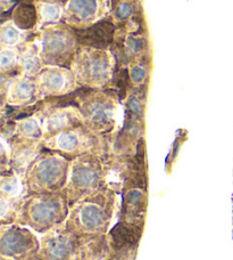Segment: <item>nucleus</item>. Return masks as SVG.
<instances>
[{
	"label": "nucleus",
	"instance_id": "nucleus-6",
	"mask_svg": "<svg viewBox=\"0 0 233 260\" xmlns=\"http://www.w3.org/2000/svg\"><path fill=\"white\" fill-rule=\"evenodd\" d=\"M47 150L58 153L65 157L75 159L83 154H95L105 157L108 152V144L104 136L91 133L85 126L66 130L43 141Z\"/></svg>",
	"mask_w": 233,
	"mask_h": 260
},
{
	"label": "nucleus",
	"instance_id": "nucleus-24",
	"mask_svg": "<svg viewBox=\"0 0 233 260\" xmlns=\"http://www.w3.org/2000/svg\"><path fill=\"white\" fill-rule=\"evenodd\" d=\"M22 32L15 27L12 22H7L2 26V44L6 47H15L21 43Z\"/></svg>",
	"mask_w": 233,
	"mask_h": 260
},
{
	"label": "nucleus",
	"instance_id": "nucleus-19",
	"mask_svg": "<svg viewBox=\"0 0 233 260\" xmlns=\"http://www.w3.org/2000/svg\"><path fill=\"white\" fill-rule=\"evenodd\" d=\"M114 30L113 23L102 21L95 25L82 29V31L76 34V38L79 43L83 46L97 49H106L113 43Z\"/></svg>",
	"mask_w": 233,
	"mask_h": 260
},
{
	"label": "nucleus",
	"instance_id": "nucleus-11",
	"mask_svg": "<svg viewBox=\"0 0 233 260\" xmlns=\"http://www.w3.org/2000/svg\"><path fill=\"white\" fill-rule=\"evenodd\" d=\"M40 260H74L75 259L79 236L63 224L39 235Z\"/></svg>",
	"mask_w": 233,
	"mask_h": 260
},
{
	"label": "nucleus",
	"instance_id": "nucleus-21",
	"mask_svg": "<svg viewBox=\"0 0 233 260\" xmlns=\"http://www.w3.org/2000/svg\"><path fill=\"white\" fill-rule=\"evenodd\" d=\"M38 46L34 44H29L26 46L24 52L21 56L22 76L25 77H38L39 73L43 71V64H41V56L38 55Z\"/></svg>",
	"mask_w": 233,
	"mask_h": 260
},
{
	"label": "nucleus",
	"instance_id": "nucleus-23",
	"mask_svg": "<svg viewBox=\"0 0 233 260\" xmlns=\"http://www.w3.org/2000/svg\"><path fill=\"white\" fill-rule=\"evenodd\" d=\"M41 26L48 27L56 24L64 12L58 4L54 3H43L41 4Z\"/></svg>",
	"mask_w": 233,
	"mask_h": 260
},
{
	"label": "nucleus",
	"instance_id": "nucleus-3",
	"mask_svg": "<svg viewBox=\"0 0 233 260\" xmlns=\"http://www.w3.org/2000/svg\"><path fill=\"white\" fill-rule=\"evenodd\" d=\"M105 157L83 154L71 161L67 184L64 188L69 206L106 187Z\"/></svg>",
	"mask_w": 233,
	"mask_h": 260
},
{
	"label": "nucleus",
	"instance_id": "nucleus-8",
	"mask_svg": "<svg viewBox=\"0 0 233 260\" xmlns=\"http://www.w3.org/2000/svg\"><path fill=\"white\" fill-rule=\"evenodd\" d=\"M40 239L35 232L20 224L0 226L2 260H33L38 258Z\"/></svg>",
	"mask_w": 233,
	"mask_h": 260
},
{
	"label": "nucleus",
	"instance_id": "nucleus-17",
	"mask_svg": "<svg viewBox=\"0 0 233 260\" xmlns=\"http://www.w3.org/2000/svg\"><path fill=\"white\" fill-rule=\"evenodd\" d=\"M148 193L146 188L131 187L124 191L122 201V221L143 227L147 216Z\"/></svg>",
	"mask_w": 233,
	"mask_h": 260
},
{
	"label": "nucleus",
	"instance_id": "nucleus-18",
	"mask_svg": "<svg viewBox=\"0 0 233 260\" xmlns=\"http://www.w3.org/2000/svg\"><path fill=\"white\" fill-rule=\"evenodd\" d=\"M111 249L108 234L79 236V245L74 260H105Z\"/></svg>",
	"mask_w": 233,
	"mask_h": 260
},
{
	"label": "nucleus",
	"instance_id": "nucleus-10",
	"mask_svg": "<svg viewBox=\"0 0 233 260\" xmlns=\"http://www.w3.org/2000/svg\"><path fill=\"white\" fill-rule=\"evenodd\" d=\"M30 195L25 179L14 171L2 173L0 179V219L2 224L16 222L23 203Z\"/></svg>",
	"mask_w": 233,
	"mask_h": 260
},
{
	"label": "nucleus",
	"instance_id": "nucleus-15",
	"mask_svg": "<svg viewBox=\"0 0 233 260\" xmlns=\"http://www.w3.org/2000/svg\"><path fill=\"white\" fill-rule=\"evenodd\" d=\"M8 146L11 170L24 178L26 171L41 153L43 142L23 141L13 137L8 141Z\"/></svg>",
	"mask_w": 233,
	"mask_h": 260
},
{
	"label": "nucleus",
	"instance_id": "nucleus-4",
	"mask_svg": "<svg viewBox=\"0 0 233 260\" xmlns=\"http://www.w3.org/2000/svg\"><path fill=\"white\" fill-rule=\"evenodd\" d=\"M67 157L56 152H41L26 171L25 184L30 194L63 192L69 174Z\"/></svg>",
	"mask_w": 233,
	"mask_h": 260
},
{
	"label": "nucleus",
	"instance_id": "nucleus-2",
	"mask_svg": "<svg viewBox=\"0 0 233 260\" xmlns=\"http://www.w3.org/2000/svg\"><path fill=\"white\" fill-rule=\"evenodd\" d=\"M68 213L69 203L64 192L30 194L23 203L16 224L41 235L65 224Z\"/></svg>",
	"mask_w": 233,
	"mask_h": 260
},
{
	"label": "nucleus",
	"instance_id": "nucleus-20",
	"mask_svg": "<svg viewBox=\"0 0 233 260\" xmlns=\"http://www.w3.org/2000/svg\"><path fill=\"white\" fill-rule=\"evenodd\" d=\"M18 139L30 142L44 141V128L36 114L20 119L15 122V136Z\"/></svg>",
	"mask_w": 233,
	"mask_h": 260
},
{
	"label": "nucleus",
	"instance_id": "nucleus-14",
	"mask_svg": "<svg viewBox=\"0 0 233 260\" xmlns=\"http://www.w3.org/2000/svg\"><path fill=\"white\" fill-rule=\"evenodd\" d=\"M108 0H69L64 11L68 24L87 27L104 14Z\"/></svg>",
	"mask_w": 233,
	"mask_h": 260
},
{
	"label": "nucleus",
	"instance_id": "nucleus-22",
	"mask_svg": "<svg viewBox=\"0 0 233 260\" xmlns=\"http://www.w3.org/2000/svg\"><path fill=\"white\" fill-rule=\"evenodd\" d=\"M13 21L18 29L31 30L38 23V12L31 3H21L14 9Z\"/></svg>",
	"mask_w": 233,
	"mask_h": 260
},
{
	"label": "nucleus",
	"instance_id": "nucleus-16",
	"mask_svg": "<svg viewBox=\"0 0 233 260\" xmlns=\"http://www.w3.org/2000/svg\"><path fill=\"white\" fill-rule=\"evenodd\" d=\"M44 99L36 79L22 76L13 79L9 85L6 104L14 108H26Z\"/></svg>",
	"mask_w": 233,
	"mask_h": 260
},
{
	"label": "nucleus",
	"instance_id": "nucleus-7",
	"mask_svg": "<svg viewBox=\"0 0 233 260\" xmlns=\"http://www.w3.org/2000/svg\"><path fill=\"white\" fill-rule=\"evenodd\" d=\"M113 57L104 49L82 48L72 63V71L77 83L98 89L109 82Z\"/></svg>",
	"mask_w": 233,
	"mask_h": 260
},
{
	"label": "nucleus",
	"instance_id": "nucleus-29",
	"mask_svg": "<svg viewBox=\"0 0 233 260\" xmlns=\"http://www.w3.org/2000/svg\"><path fill=\"white\" fill-rule=\"evenodd\" d=\"M181 144H183L182 138L176 137L175 142L173 143V147H172V151H171L170 155H169V159H167V166H169L170 162H172V164H173V161L175 160V157H176V155H178V153H179Z\"/></svg>",
	"mask_w": 233,
	"mask_h": 260
},
{
	"label": "nucleus",
	"instance_id": "nucleus-28",
	"mask_svg": "<svg viewBox=\"0 0 233 260\" xmlns=\"http://www.w3.org/2000/svg\"><path fill=\"white\" fill-rule=\"evenodd\" d=\"M18 63L17 53L11 48H4L2 50V72H11L16 68Z\"/></svg>",
	"mask_w": 233,
	"mask_h": 260
},
{
	"label": "nucleus",
	"instance_id": "nucleus-13",
	"mask_svg": "<svg viewBox=\"0 0 233 260\" xmlns=\"http://www.w3.org/2000/svg\"><path fill=\"white\" fill-rule=\"evenodd\" d=\"M44 97L64 96L76 89L77 81L73 71L58 67H47L36 77Z\"/></svg>",
	"mask_w": 233,
	"mask_h": 260
},
{
	"label": "nucleus",
	"instance_id": "nucleus-5",
	"mask_svg": "<svg viewBox=\"0 0 233 260\" xmlns=\"http://www.w3.org/2000/svg\"><path fill=\"white\" fill-rule=\"evenodd\" d=\"M83 126L98 136L114 132L119 101L116 97L101 90H90L76 100Z\"/></svg>",
	"mask_w": 233,
	"mask_h": 260
},
{
	"label": "nucleus",
	"instance_id": "nucleus-12",
	"mask_svg": "<svg viewBox=\"0 0 233 260\" xmlns=\"http://www.w3.org/2000/svg\"><path fill=\"white\" fill-rule=\"evenodd\" d=\"M35 114L43 123L44 139L53 137L66 130L83 126L82 117L77 106L43 109Z\"/></svg>",
	"mask_w": 233,
	"mask_h": 260
},
{
	"label": "nucleus",
	"instance_id": "nucleus-9",
	"mask_svg": "<svg viewBox=\"0 0 233 260\" xmlns=\"http://www.w3.org/2000/svg\"><path fill=\"white\" fill-rule=\"evenodd\" d=\"M76 39V35L68 26L53 25L46 27L38 46L41 58L49 65L73 63Z\"/></svg>",
	"mask_w": 233,
	"mask_h": 260
},
{
	"label": "nucleus",
	"instance_id": "nucleus-1",
	"mask_svg": "<svg viewBox=\"0 0 233 260\" xmlns=\"http://www.w3.org/2000/svg\"><path fill=\"white\" fill-rule=\"evenodd\" d=\"M120 210L119 197L109 188H101L69 206L65 225L76 236L108 234Z\"/></svg>",
	"mask_w": 233,
	"mask_h": 260
},
{
	"label": "nucleus",
	"instance_id": "nucleus-26",
	"mask_svg": "<svg viewBox=\"0 0 233 260\" xmlns=\"http://www.w3.org/2000/svg\"><path fill=\"white\" fill-rule=\"evenodd\" d=\"M144 63L146 62L136 63L134 65H132L131 69H130L129 76H130V79H131V82L133 83L134 88L143 87L144 83H146V80L148 79L149 68H148V64H144Z\"/></svg>",
	"mask_w": 233,
	"mask_h": 260
},
{
	"label": "nucleus",
	"instance_id": "nucleus-27",
	"mask_svg": "<svg viewBox=\"0 0 233 260\" xmlns=\"http://www.w3.org/2000/svg\"><path fill=\"white\" fill-rule=\"evenodd\" d=\"M137 8L136 0H122L115 8L114 15L119 22L128 21L134 14V9Z\"/></svg>",
	"mask_w": 233,
	"mask_h": 260
},
{
	"label": "nucleus",
	"instance_id": "nucleus-25",
	"mask_svg": "<svg viewBox=\"0 0 233 260\" xmlns=\"http://www.w3.org/2000/svg\"><path fill=\"white\" fill-rule=\"evenodd\" d=\"M147 39L141 36H130L125 40V55L132 57H137L146 52Z\"/></svg>",
	"mask_w": 233,
	"mask_h": 260
}]
</instances>
